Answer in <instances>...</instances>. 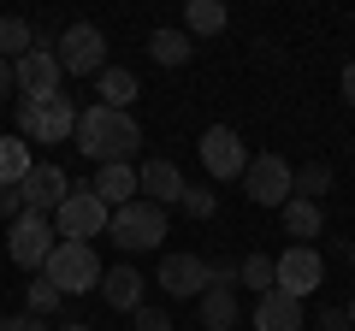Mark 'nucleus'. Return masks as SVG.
I'll use <instances>...</instances> for the list:
<instances>
[{"label":"nucleus","instance_id":"aec40b11","mask_svg":"<svg viewBox=\"0 0 355 331\" xmlns=\"http://www.w3.org/2000/svg\"><path fill=\"white\" fill-rule=\"evenodd\" d=\"M202 325L207 331H231L237 325V290H231V284H207L202 290Z\"/></svg>","mask_w":355,"mask_h":331},{"label":"nucleus","instance_id":"f3484780","mask_svg":"<svg viewBox=\"0 0 355 331\" xmlns=\"http://www.w3.org/2000/svg\"><path fill=\"white\" fill-rule=\"evenodd\" d=\"M142 284H148V278H142L137 267H113L101 278V296H107V307H119V314H137V307H142Z\"/></svg>","mask_w":355,"mask_h":331},{"label":"nucleus","instance_id":"f03ea898","mask_svg":"<svg viewBox=\"0 0 355 331\" xmlns=\"http://www.w3.org/2000/svg\"><path fill=\"white\" fill-rule=\"evenodd\" d=\"M42 278H48L60 296H83V290H101L107 267L95 260L89 242H60V249L48 255V267H42Z\"/></svg>","mask_w":355,"mask_h":331},{"label":"nucleus","instance_id":"9d476101","mask_svg":"<svg viewBox=\"0 0 355 331\" xmlns=\"http://www.w3.org/2000/svg\"><path fill=\"white\" fill-rule=\"evenodd\" d=\"M60 60H53V48H30L24 60L12 65V83L24 89V101H48V95H60Z\"/></svg>","mask_w":355,"mask_h":331},{"label":"nucleus","instance_id":"9b49d317","mask_svg":"<svg viewBox=\"0 0 355 331\" xmlns=\"http://www.w3.org/2000/svg\"><path fill=\"white\" fill-rule=\"evenodd\" d=\"M320 284H326V260H320L314 249H296V242H291V249L279 255V290L302 302V296H314Z\"/></svg>","mask_w":355,"mask_h":331},{"label":"nucleus","instance_id":"bb28decb","mask_svg":"<svg viewBox=\"0 0 355 331\" xmlns=\"http://www.w3.org/2000/svg\"><path fill=\"white\" fill-rule=\"evenodd\" d=\"M24 302H30V307H24V314H36V319H48V314H53V307H60V302H65V296H60V290H53V284H48V278H36V284H30V290H24Z\"/></svg>","mask_w":355,"mask_h":331},{"label":"nucleus","instance_id":"412c9836","mask_svg":"<svg viewBox=\"0 0 355 331\" xmlns=\"http://www.w3.org/2000/svg\"><path fill=\"white\" fill-rule=\"evenodd\" d=\"M30 172H36V160H30V142H24V136H0V184H6V190H18Z\"/></svg>","mask_w":355,"mask_h":331},{"label":"nucleus","instance_id":"0eeeda50","mask_svg":"<svg viewBox=\"0 0 355 331\" xmlns=\"http://www.w3.org/2000/svg\"><path fill=\"white\" fill-rule=\"evenodd\" d=\"M18 130H24V142H71L77 107L65 101V95H48V101H18Z\"/></svg>","mask_w":355,"mask_h":331},{"label":"nucleus","instance_id":"7c9ffc66","mask_svg":"<svg viewBox=\"0 0 355 331\" xmlns=\"http://www.w3.org/2000/svg\"><path fill=\"white\" fill-rule=\"evenodd\" d=\"M320 331H349V314H343V307H326V314H320Z\"/></svg>","mask_w":355,"mask_h":331},{"label":"nucleus","instance_id":"20e7f679","mask_svg":"<svg viewBox=\"0 0 355 331\" xmlns=\"http://www.w3.org/2000/svg\"><path fill=\"white\" fill-rule=\"evenodd\" d=\"M53 249H60V231H53L48 213H18L12 219V231H6V255H12L24 272H42Z\"/></svg>","mask_w":355,"mask_h":331},{"label":"nucleus","instance_id":"b1692460","mask_svg":"<svg viewBox=\"0 0 355 331\" xmlns=\"http://www.w3.org/2000/svg\"><path fill=\"white\" fill-rule=\"evenodd\" d=\"M148 53H154L160 65H184V60L196 53V42L184 36V30H154V36H148Z\"/></svg>","mask_w":355,"mask_h":331},{"label":"nucleus","instance_id":"ddd939ff","mask_svg":"<svg viewBox=\"0 0 355 331\" xmlns=\"http://www.w3.org/2000/svg\"><path fill=\"white\" fill-rule=\"evenodd\" d=\"M207 284H214V267H207L202 255H166L160 260V290L178 296V302H184V296H202Z\"/></svg>","mask_w":355,"mask_h":331},{"label":"nucleus","instance_id":"e433bc0d","mask_svg":"<svg viewBox=\"0 0 355 331\" xmlns=\"http://www.w3.org/2000/svg\"><path fill=\"white\" fill-rule=\"evenodd\" d=\"M349 260H355V255H349Z\"/></svg>","mask_w":355,"mask_h":331},{"label":"nucleus","instance_id":"1a4fd4ad","mask_svg":"<svg viewBox=\"0 0 355 331\" xmlns=\"http://www.w3.org/2000/svg\"><path fill=\"white\" fill-rule=\"evenodd\" d=\"M202 166H207V178H237L243 184V172H249V148H243V136L231 125H214V130H202Z\"/></svg>","mask_w":355,"mask_h":331},{"label":"nucleus","instance_id":"c85d7f7f","mask_svg":"<svg viewBox=\"0 0 355 331\" xmlns=\"http://www.w3.org/2000/svg\"><path fill=\"white\" fill-rule=\"evenodd\" d=\"M130 325H137V331H172V319H166L160 307H137V314H130Z\"/></svg>","mask_w":355,"mask_h":331},{"label":"nucleus","instance_id":"6e6552de","mask_svg":"<svg viewBox=\"0 0 355 331\" xmlns=\"http://www.w3.org/2000/svg\"><path fill=\"white\" fill-rule=\"evenodd\" d=\"M53 60H60L65 77H101L107 71V36L95 24H71L60 36V48H53Z\"/></svg>","mask_w":355,"mask_h":331},{"label":"nucleus","instance_id":"c9c22d12","mask_svg":"<svg viewBox=\"0 0 355 331\" xmlns=\"http://www.w3.org/2000/svg\"><path fill=\"white\" fill-rule=\"evenodd\" d=\"M343 314H349V331H355V302H349V307H343Z\"/></svg>","mask_w":355,"mask_h":331},{"label":"nucleus","instance_id":"4be33fe9","mask_svg":"<svg viewBox=\"0 0 355 331\" xmlns=\"http://www.w3.org/2000/svg\"><path fill=\"white\" fill-rule=\"evenodd\" d=\"M225 6H219V0H190V6H184V36H219V30H225Z\"/></svg>","mask_w":355,"mask_h":331},{"label":"nucleus","instance_id":"5701e85b","mask_svg":"<svg viewBox=\"0 0 355 331\" xmlns=\"http://www.w3.org/2000/svg\"><path fill=\"white\" fill-rule=\"evenodd\" d=\"M30 48H36V30H30L24 18H0V60H6V65H18Z\"/></svg>","mask_w":355,"mask_h":331},{"label":"nucleus","instance_id":"2f4dec72","mask_svg":"<svg viewBox=\"0 0 355 331\" xmlns=\"http://www.w3.org/2000/svg\"><path fill=\"white\" fill-rule=\"evenodd\" d=\"M0 331H42L36 314H12V319H0Z\"/></svg>","mask_w":355,"mask_h":331},{"label":"nucleus","instance_id":"f257e3e1","mask_svg":"<svg viewBox=\"0 0 355 331\" xmlns=\"http://www.w3.org/2000/svg\"><path fill=\"white\" fill-rule=\"evenodd\" d=\"M71 142H77L95 166H119V160H130V154L142 148V130H137V118H130V113H113V107L95 101V107L77 113Z\"/></svg>","mask_w":355,"mask_h":331},{"label":"nucleus","instance_id":"a211bd4d","mask_svg":"<svg viewBox=\"0 0 355 331\" xmlns=\"http://www.w3.org/2000/svg\"><path fill=\"white\" fill-rule=\"evenodd\" d=\"M279 213H284V237H296V249H308V242L320 237V225H326L320 202H302V195H291V202H284Z\"/></svg>","mask_w":355,"mask_h":331},{"label":"nucleus","instance_id":"473e14b6","mask_svg":"<svg viewBox=\"0 0 355 331\" xmlns=\"http://www.w3.org/2000/svg\"><path fill=\"white\" fill-rule=\"evenodd\" d=\"M343 101H349V107H355V60H349V65H343Z\"/></svg>","mask_w":355,"mask_h":331},{"label":"nucleus","instance_id":"72a5a7b5","mask_svg":"<svg viewBox=\"0 0 355 331\" xmlns=\"http://www.w3.org/2000/svg\"><path fill=\"white\" fill-rule=\"evenodd\" d=\"M6 89H12V65L0 60V95H6Z\"/></svg>","mask_w":355,"mask_h":331},{"label":"nucleus","instance_id":"f8f14e48","mask_svg":"<svg viewBox=\"0 0 355 331\" xmlns=\"http://www.w3.org/2000/svg\"><path fill=\"white\" fill-rule=\"evenodd\" d=\"M18 195H24V213H48V219H53V213H60V202L71 195V178H65L60 166H48V160H42L36 172H30V178L18 184Z\"/></svg>","mask_w":355,"mask_h":331},{"label":"nucleus","instance_id":"2eb2a0df","mask_svg":"<svg viewBox=\"0 0 355 331\" xmlns=\"http://www.w3.org/2000/svg\"><path fill=\"white\" fill-rule=\"evenodd\" d=\"M89 190H95V195H101V202L119 213V207H130V202L142 195V184H137V166H130V160H119V166H101Z\"/></svg>","mask_w":355,"mask_h":331},{"label":"nucleus","instance_id":"423d86ee","mask_svg":"<svg viewBox=\"0 0 355 331\" xmlns=\"http://www.w3.org/2000/svg\"><path fill=\"white\" fill-rule=\"evenodd\" d=\"M243 195H249L254 207H284V202L296 195V172H291V160H279V154H249Z\"/></svg>","mask_w":355,"mask_h":331},{"label":"nucleus","instance_id":"393cba45","mask_svg":"<svg viewBox=\"0 0 355 331\" xmlns=\"http://www.w3.org/2000/svg\"><path fill=\"white\" fill-rule=\"evenodd\" d=\"M237 284H249V290H279V260L272 255H249V260H237Z\"/></svg>","mask_w":355,"mask_h":331},{"label":"nucleus","instance_id":"6ab92c4d","mask_svg":"<svg viewBox=\"0 0 355 331\" xmlns=\"http://www.w3.org/2000/svg\"><path fill=\"white\" fill-rule=\"evenodd\" d=\"M95 95H101V107H113V113H130V101H137V71H125V65H107L101 77H95Z\"/></svg>","mask_w":355,"mask_h":331},{"label":"nucleus","instance_id":"7ed1b4c3","mask_svg":"<svg viewBox=\"0 0 355 331\" xmlns=\"http://www.w3.org/2000/svg\"><path fill=\"white\" fill-rule=\"evenodd\" d=\"M107 237L125 249V255H148V249H160L166 242V207H154V202H130V207H119L113 213V225H107Z\"/></svg>","mask_w":355,"mask_h":331},{"label":"nucleus","instance_id":"f704fd0d","mask_svg":"<svg viewBox=\"0 0 355 331\" xmlns=\"http://www.w3.org/2000/svg\"><path fill=\"white\" fill-rule=\"evenodd\" d=\"M60 331H89V325H83V319H71V325H60Z\"/></svg>","mask_w":355,"mask_h":331},{"label":"nucleus","instance_id":"dca6fc26","mask_svg":"<svg viewBox=\"0 0 355 331\" xmlns=\"http://www.w3.org/2000/svg\"><path fill=\"white\" fill-rule=\"evenodd\" d=\"M254 331H302V302L284 290H266L254 307Z\"/></svg>","mask_w":355,"mask_h":331},{"label":"nucleus","instance_id":"39448f33","mask_svg":"<svg viewBox=\"0 0 355 331\" xmlns=\"http://www.w3.org/2000/svg\"><path fill=\"white\" fill-rule=\"evenodd\" d=\"M107 225H113V207H107L95 190H71V195L60 202V213H53L60 242H89V237H101Z\"/></svg>","mask_w":355,"mask_h":331},{"label":"nucleus","instance_id":"c756f323","mask_svg":"<svg viewBox=\"0 0 355 331\" xmlns=\"http://www.w3.org/2000/svg\"><path fill=\"white\" fill-rule=\"evenodd\" d=\"M18 213H24V195L0 184V219H18Z\"/></svg>","mask_w":355,"mask_h":331},{"label":"nucleus","instance_id":"cd10ccee","mask_svg":"<svg viewBox=\"0 0 355 331\" xmlns=\"http://www.w3.org/2000/svg\"><path fill=\"white\" fill-rule=\"evenodd\" d=\"M178 207H184V213H190V219H207V213H214V190H202V184H190V190H184V202H178Z\"/></svg>","mask_w":355,"mask_h":331},{"label":"nucleus","instance_id":"a878e982","mask_svg":"<svg viewBox=\"0 0 355 331\" xmlns=\"http://www.w3.org/2000/svg\"><path fill=\"white\" fill-rule=\"evenodd\" d=\"M326 190H331V166H326V160H314V166L296 172V195H302V202H320Z\"/></svg>","mask_w":355,"mask_h":331},{"label":"nucleus","instance_id":"4468645a","mask_svg":"<svg viewBox=\"0 0 355 331\" xmlns=\"http://www.w3.org/2000/svg\"><path fill=\"white\" fill-rule=\"evenodd\" d=\"M137 184H142V202H154V207H178L184 202V172H178L172 160H142L137 166Z\"/></svg>","mask_w":355,"mask_h":331}]
</instances>
